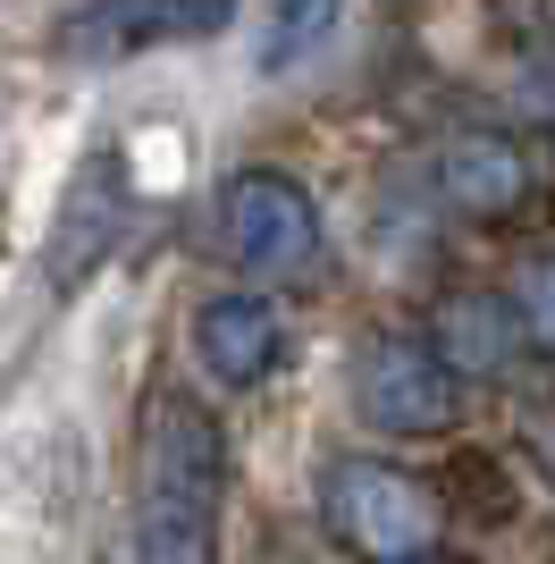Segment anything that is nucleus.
Instances as JSON below:
<instances>
[{"label": "nucleus", "mask_w": 555, "mask_h": 564, "mask_svg": "<svg viewBox=\"0 0 555 564\" xmlns=\"http://www.w3.org/2000/svg\"><path fill=\"white\" fill-rule=\"evenodd\" d=\"M278 346H286V321H278V304L261 286L210 295V304L194 312V362H203L210 388H261L270 362H278Z\"/></svg>", "instance_id": "obj_7"}, {"label": "nucleus", "mask_w": 555, "mask_h": 564, "mask_svg": "<svg viewBox=\"0 0 555 564\" xmlns=\"http://www.w3.org/2000/svg\"><path fill=\"white\" fill-rule=\"evenodd\" d=\"M219 430L185 388H161L143 404L135 438V564H210V531H219Z\"/></svg>", "instance_id": "obj_1"}, {"label": "nucleus", "mask_w": 555, "mask_h": 564, "mask_svg": "<svg viewBox=\"0 0 555 564\" xmlns=\"http://www.w3.org/2000/svg\"><path fill=\"white\" fill-rule=\"evenodd\" d=\"M463 388H471V379L438 354V337L379 329L353 354V413H362L370 430H388V438H438V430H455Z\"/></svg>", "instance_id": "obj_3"}, {"label": "nucleus", "mask_w": 555, "mask_h": 564, "mask_svg": "<svg viewBox=\"0 0 555 564\" xmlns=\"http://www.w3.org/2000/svg\"><path fill=\"white\" fill-rule=\"evenodd\" d=\"M236 25V0H76L51 25V51L76 68H110V59H143L168 43H210Z\"/></svg>", "instance_id": "obj_5"}, {"label": "nucleus", "mask_w": 555, "mask_h": 564, "mask_svg": "<svg viewBox=\"0 0 555 564\" xmlns=\"http://www.w3.org/2000/svg\"><path fill=\"white\" fill-rule=\"evenodd\" d=\"M127 236V177H118V152H85L76 177L59 186V219H51V286L76 295V286L118 253Z\"/></svg>", "instance_id": "obj_6"}, {"label": "nucleus", "mask_w": 555, "mask_h": 564, "mask_svg": "<svg viewBox=\"0 0 555 564\" xmlns=\"http://www.w3.org/2000/svg\"><path fill=\"white\" fill-rule=\"evenodd\" d=\"M320 522H328V540L353 547L362 564H429L446 540L438 497L421 489L413 471L379 464V455H337L320 471Z\"/></svg>", "instance_id": "obj_2"}, {"label": "nucleus", "mask_w": 555, "mask_h": 564, "mask_svg": "<svg viewBox=\"0 0 555 564\" xmlns=\"http://www.w3.org/2000/svg\"><path fill=\"white\" fill-rule=\"evenodd\" d=\"M337 18H346V0H270L253 68H261V76H286V68H303V59H312V51H320L328 34H337Z\"/></svg>", "instance_id": "obj_10"}, {"label": "nucleus", "mask_w": 555, "mask_h": 564, "mask_svg": "<svg viewBox=\"0 0 555 564\" xmlns=\"http://www.w3.org/2000/svg\"><path fill=\"white\" fill-rule=\"evenodd\" d=\"M219 236L261 286L312 279V261H320V212L286 169H236L219 186Z\"/></svg>", "instance_id": "obj_4"}, {"label": "nucleus", "mask_w": 555, "mask_h": 564, "mask_svg": "<svg viewBox=\"0 0 555 564\" xmlns=\"http://www.w3.org/2000/svg\"><path fill=\"white\" fill-rule=\"evenodd\" d=\"M513 304H522V321H531V346H538V354H555V253L522 270Z\"/></svg>", "instance_id": "obj_11"}, {"label": "nucleus", "mask_w": 555, "mask_h": 564, "mask_svg": "<svg viewBox=\"0 0 555 564\" xmlns=\"http://www.w3.org/2000/svg\"><path fill=\"white\" fill-rule=\"evenodd\" d=\"M531 101H538V110L555 118V68H547V76H538V85H531Z\"/></svg>", "instance_id": "obj_12"}, {"label": "nucleus", "mask_w": 555, "mask_h": 564, "mask_svg": "<svg viewBox=\"0 0 555 564\" xmlns=\"http://www.w3.org/2000/svg\"><path fill=\"white\" fill-rule=\"evenodd\" d=\"M522 186H531V161H522V143H513V135H497V127H463V135H446L438 194L455 203V212L497 219V212L522 203Z\"/></svg>", "instance_id": "obj_8"}, {"label": "nucleus", "mask_w": 555, "mask_h": 564, "mask_svg": "<svg viewBox=\"0 0 555 564\" xmlns=\"http://www.w3.org/2000/svg\"><path fill=\"white\" fill-rule=\"evenodd\" d=\"M429 337H438V354L455 362L463 379H497L513 354H522L531 321H522V304H505V295H488V286H463V295H446V304H438Z\"/></svg>", "instance_id": "obj_9"}]
</instances>
